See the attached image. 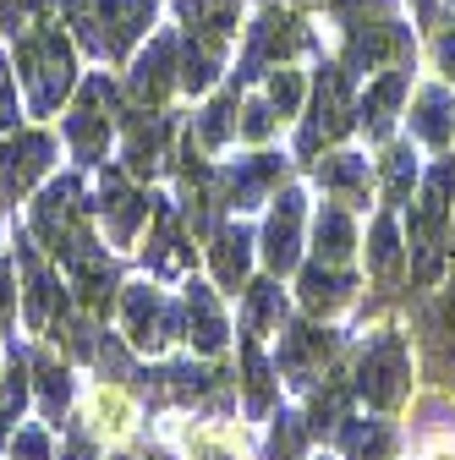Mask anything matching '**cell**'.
I'll use <instances>...</instances> for the list:
<instances>
[{"instance_id":"obj_4","label":"cell","mask_w":455,"mask_h":460,"mask_svg":"<svg viewBox=\"0 0 455 460\" xmlns=\"http://www.w3.org/2000/svg\"><path fill=\"white\" fill-rule=\"evenodd\" d=\"M313 44L308 22L291 17V12H263L253 28H247V55H242V77H253L258 66H280L291 61V55H302Z\"/></svg>"},{"instance_id":"obj_17","label":"cell","mask_w":455,"mask_h":460,"mask_svg":"<svg viewBox=\"0 0 455 460\" xmlns=\"http://www.w3.org/2000/svg\"><path fill=\"white\" fill-rule=\"evenodd\" d=\"M433 6H439V0H412V12H417V22H433Z\"/></svg>"},{"instance_id":"obj_18","label":"cell","mask_w":455,"mask_h":460,"mask_svg":"<svg viewBox=\"0 0 455 460\" xmlns=\"http://www.w3.org/2000/svg\"><path fill=\"white\" fill-rule=\"evenodd\" d=\"M433 460H455V455H450V449H439V455H433Z\"/></svg>"},{"instance_id":"obj_5","label":"cell","mask_w":455,"mask_h":460,"mask_svg":"<svg viewBox=\"0 0 455 460\" xmlns=\"http://www.w3.org/2000/svg\"><path fill=\"white\" fill-rule=\"evenodd\" d=\"M110 104H116V88H110L104 77H88L77 104H72V115H67V137H72V148L83 159H94L104 148V137H110Z\"/></svg>"},{"instance_id":"obj_8","label":"cell","mask_w":455,"mask_h":460,"mask_svg":"<svg viewBox=\"0 0 455 460\" xmlns=\"http://www.w3.org/2000/svg\"><path fill=\"white\" fill-rule=\"evenodd\" d=\"M412 137L428 143V148H444L455 137V99H450V88L428 83V88L412 93Z\"/></svg>"},{"instance_id":"obj_16","label":"cell","mask_w":455,"mask_h":460,"mask_svg":"<svg viewBox=\"0 0 455 460\" xmlns=\"http://www.w3.org/2000/svg\"><path fill=\"white\" fill-rule=\"evenodd\" d=\"M198 460H242V449L225 438H198Z\"/></svg>"},{"instance_id":"obj_9","label":"cell","mask_w":455,"mask_h":460,"mask_svg":"<svg viewBox=\"0 0 455 460\" xmlns=\"http://www.w3.org/2000/svg\"><path fill=\"white\" fill-rule=\"evenodd\" d=\"M49 164V137L44 132H22L12 137L6 148H0V192H28V181L39 176V170Z\"/></svg>"},{"instance_id":"obj_2","label":"cell","mask_w":455,"mask_h":460,"mask_svg":"<svg viewBox=\"0 0 455 460\" xmlns=\"http://www.w3.org/2000/svg\"><path fill=\"white\" fill-rule=\"evenodd\" d=\"M17 83H22V93H28V104H33L39 115L55 110V104L72 93V83H77V61H72L67 33L55 28V22L22 28V39H17Z\"/></svg>"},{"instance_id":"obj_10","label":"cell","mask_w":455,"mask_h":460,"mask_svg":"<svg viewBox=\"0 0 455 460\" xmlns=\"http://www.w3.org/2000/svg\"><path fill=\"white\" fill-rule=\"evenodd\" d=\"M176 12H182V28L187 33L231 44L236 39V22H242V0H176Z\"/></svg>"},{"instance_id":"obj_12","label":"cell","mask_w":455,"mask_h":460,"mask_svg":"<svg viewBox=\"0 0 455 460\" xmlns=\"http://www.w3.org/2000/svg\"><path fill=\"white\" fill-rule=\"evenodd\" d=\"M33 17H49V0H0V33H22Z\"/></svg>"},{"instance_id":"obj_6","label":"cell","mask_w":455,"mask_h":460,"mask_svg":"<svg viewBox=\"0 0 455 460\" xmlns=\"http://www.w3.org/2000/svg\"><path fill=\"white\" fill-rule=\"evenodd\" d=\"M406 93H412V66H389V72H379L368 83V93L357 99V121H362V132L373 143H384L395 132V115H401Z\"/></svg>"},{"instance_id":"obj_11","label":"cell","mask_w":455,"mask_h":460,"mask_svg":"<svg viewBox=\"0 0 455 460\" xmlns=\"http://www.w3.org/2000/svg\"><path fill=\"white\" fill-rule=\"evenodd\" d=\"M269 104H274V115L286 121V115L302 104V72H291V66H274L269 72Z\"/></svg>"},{"instance_id":"obj_3","label":"cell","mask_w":455,"mask_h":460,"mask_svg":"<svg viewBox=\"0 0 455 460\" xmlns=\"http://www.w3.org/2000/svg\"><path fill=\"white\" fill-rule=\"evenodd\" d=\"M352 66H324L318 88H313V110H308V127H302V148H318V143H335L340 132L352 127Z\"/></svg>"},{"instance_id":"obj_15","label":"cell","mask_w":455,"mask_h":460,"mask_svg":"<svg viewBox=\"0 0 455 460\" xmlns=\"http://www.w3.org/2000/svg\"><path fill=\"white\" fill-rule=\"evenodd\" d=\"M12 121H17V72H6V61H0V132Z\"/></svg>"},{"instance_id":"obj_13","label":"cell","mask_w":455,"mask_h":460,"mask_svg":"<svg viewBox=\"0 0 455 460\" xmlns=\"http://www.w3.org/2000/svg\"><path fill=\"white\" fill-rule=\"evenodd\" d=\"M384 187H389V198H406V187H412V154L406 148L384 154Z\"/></svg>"},{"instance_id":"obj_14","label":"cell","mask_w":455,"mask_h":460,"mask_svg":"<svg viewBox=\"0 0 455 460\" xmlns=\"http://www.w3.org/2000/svg\"><path fill=\"white\" fill-rule=\"evenodd\" d=\"M433 66H439V77L455 83V22H444V28L433 33Z\"/></svg>"},{"instance_id":"obj_1","label":"cell","mask_w":455,"mask_h":460,"mask_svg":"<svg viewBox=\"0 0 455 460\" xmlns=\"http://www.w3.org/2000/svg\"><path fill=\"white\" fill-rule=\"evenodd\" d=\"M61 12L77 28L88 55H99V61H121V55L148 33L159 0H61Z\"/></svg>"},{"instance_id":"obj_7","label":"cell","mask_w":455,"mask_h":460,"mask_svg":"<svg viewBox=\"0 0 455 460\" xmlns=\"http://www.w3.org/2000/svg\"><path fill=\"white\" fill-rule=\"evenodd\" d=\"M170 88H182V55H176V39L159 33V39H148V49L138 55V66H132V99L159 110V99Z\"/></svg>"}]
</instances>
